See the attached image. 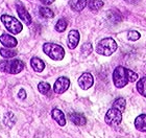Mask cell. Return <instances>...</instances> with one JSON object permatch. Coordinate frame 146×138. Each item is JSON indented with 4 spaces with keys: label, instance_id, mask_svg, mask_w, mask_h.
Segmentation results:
<instances>
[{
    "label": "cell",
    "instance_id": "obj_13",
    "mask_svg": "<svg viewBox=\"0 0 146 138\" xmlns=\"http://www.w3.org/2000/svg\"><path fill=\"white\" fill-rule=\"evenodd\" d=\"M135 127L140 132H146V114H141L136 118Z\"/></svg>",
    "mask_w": 146,
    "mask_h": 138
},
{
    "label": "cell",
    "instance_id": "obj_23",
    "mask_svg": "<svg viewBox=\"0 0 146 138\" xmlns=\"http://www.w3.org/2000/svg\"><path fill=\"white\" fill-rule=\"evenodd\" d=\"M66 28H67V21L65 19H60L55 24V31L58 33H63L66 31Z\"/></svg>",
    "mask_w": 146,
    "mask_h": 138
},
{
    "label": "cell",
    "instance_id": "obj_6",
    "mask_svg": "<svg viewBox=\"0 0 146 138\" xmlns=\"http://www.w3.org/2000/svg\"><path fill=\"white\" fill-rule=\"evenodd\" d=\"M122 120V112L119 111L116 108H112L108 110L106 117H104V121L109 125V126H118Z\"/></svg>",
    "mask_w": 146,
    "mask_h": 138
},
{
    "label": "cell",
    "instance_id": "obj_17",
    "mask_svg": "<svg viewBox=\"0 0 146 138\" xmlns=\"http://www.w3.org/2000/svg\"><path fill=\"white\" fill-rule=\"evenodd\" d=\"M87 5L91 11L93 12H97L104 6V1L102 0H88L87 1Z\"/></svg>",
    "mask_w": 146,
    "mask_h": 138
},
{
    "label": "cell",
    "instance_id": "obj_27",
    "mask_svg": "<svg viewBox=\"0 0 146 138\" xmlns=\"http://www.w3.org/2000/svg\"><path fill=\"white\" fill-rule=\"evenodd\" d=\"M18 97L21 98V99H24L26 97V91L24 89H20V91L18 93Z\"/></svg>",
    "mask_w": 146,
    "mask_h": 138
},
{
    "label": "cell",
    "instance_id": "obj_20",
    "mask_svg": "<svg viewBox=\"0 0 146 138\" xmlns=\"http://www.w3.org/2000/svg\"><path fill=\"white\" fill-rule=\"evenodd\" d=\"M137 90L141 95H143L144 97H146V77H143L140 81H138Z\"/></svg>",
    "mask_w": 146,
    "mask_h": 138
},
{
    "label": "cell",
    "instance_id": "obj_16",
    "mask_svg": "<svg viewBox=\"0 0 146 138\" xmlns=\"http://www.w3.org/2000/svg\"><path fill=\"white\" fill-rule=\"evenodd\" d=\"M31 65L33 69H34L36 72H42L45 68V64L44 62L39 58H33L31 60Z\"/></svg>",
    "mask_w": 146,
    "mask_h": 138
},
{
    "label": "cell",
    "instance_id": "obj_9",
    "mask_svg": "<svg viewBox=\"0 0 146 138\" xmlns=\"http://www.w3.org/2000/svg\"><path fill=\"white\" fill-rule=\"evenodd\" d=\"M16 4H17V13H18L20 19H21L26 25H29L31 23V14L27 12V9H25L24 6L22 5L21 2H16Z\"/></svg>",
    "mask_w": 146,
    "mask_h": 138
},
{
    "label": "cell",
    "instance_id": "obj_11",
    "mask_svg": "<svg viewBox=\"0 0 146 138\" xmlns=\"http://www.w3.org/2000/svg\"><path fill=\"white\" fill-rule=\"evenodd\" d=\"M0 43L2 44L3 46H5V47L13 48V47H16V46H17L18 41L16 40V38H14L13 36H11V35L3 34L0 36Z\"/></svg>",
    "mask_w": 146,
    "mask_h": 138
},
{
    "label": "cell",
    "instance_id": "obj_7",
    "mask_svg": "<svg viewBox=\"0 0 146 138\" xmlns=\"http://www.w3.org/2000/svg\"><path fill=\"white\" fill-rule=\"evenodd\" d=\"M69 86H70V81H69V79H67V77H61L55 81L54 85H53V90H54L55 93L62 94V93H64L69 88Z\"/></svg>",
    "mask_w": 146,
    "mask_h": 138
},
{
    "label": "cell",
    "instance_id": "obj_4",
    "mask_svg": "<svg viewBox=\"0 0 146 138\" xmlns=\"http://www.w3.org/2000/svg\"><path fill=\"white\" fill-rule=\"evenodd\" d=\"M43 51L54 61H61L65 57L64 48L54 43H45L43 45Z\"/></svg>",
    "mask_w": 146,
    "mask_h": 138
},
{
    "label": "cell",
    "instance_id": "obj_5",
    "mask_svg": "<svg viewBox=\"0 0 146 138\" xmlns=\"http://www.w3.org/2000/svg\"><path fill=\"white\" fill-rule=\"evenodd\" d=\"M1 22L3 25L7 28V31H11L12 34L17 35L20 34L21 31L23 29V25L21 24V22H19L15 17L9 15H2L1 16Z\"/></svg>",
    "mask_w": 146,
    "mask_h": 138
},
{
    "label": "cell",
    "instance_id": "obj_14",
    "mask_svg": "<svg viewBox=\"0 0 146 138\" xmlns=\"http://www.w3.org/2000/svg\"><path fill=\"white\" fill-rule=\"evenodd\" d=\"M69 5L74 12H82L87 5V0H70Z\"/></svg>",
    "mask_w": 146,
    "mask_h": 138
},
{
    "label": "cell",
    "instance_id": "obj_19",
    "mask_svg": "<svg viewBox=\"0 0 146 138\" xmlns=\"http://www.w3.org/2000/svg\"><path fill=\"white\" fill-rule=\"evenodd\" d=\"M0 55L5 59H12L17 55V51L15 49L11 48H1L0 49Z\"/></svg>",
    "mask_w": 146,
    "mask_h": 138
},
{
    "label": "cell",
    "instance_id": "obj_15",
    "mask_svg": "<svg viewBox=\"0 0 146 138\" xmlns=\"http://www.w3.org/2000/svg\"><path fill=\"white\" fill-rule=\"evenodd\" d=\"M69 119L76 126H84L86 125V117L80 113H71L69 114Z\"/></svg>",
    "mask_w": 146,
    "mask_h": 138
},
{
    "label": "cell",
    "instance_id": "obj_25",
    "mask_svg": "<svg viewBox=\"0 0 146 138\" xmlns=\"http://www.w3.org/2000/svg\"><path fill=\"white\" fill-rule=\"evenodd\" d=\"M93 50V47H92L91 43H85L82 47V53L84 55H89Z\"/></svg>",
    "mask_w": 146,
    "mask_h": 138
},
{
    "label": "cell",
    "instance_id": "obj_29",
    "mask_svg": "<svg viewBox=\"0 0 146 138\" xmlns=\"http://www.w3.org/2000/svg\"><path fill=\"white\" fill-rule=\"evenodd\" d=\"M125 2L129 3V4H136V3L139 2V0H124Z\"/></svg>",
    "mask_w": 146,
    "mask_h": 138
},
{
    "label": "cell",
    "instance_id": "obj_3",
    "mask_svg": "<svg viewBox=\"0 0 146 138\" xmlns=\"http://www.w3.org/2000/svg\"><path fill=\"white\" fill-rule=\"evenodd\" d=\"M116 50H117V43L112 38L102 39L101 41H99L96 47V52L101 55H106V57L113 55Z\"/></svg>",
    "mask_w": 146,
    "mask_h": 138
},
{
    "label": "cell",
    "instance_id": "obj_12",
    "mask_svg": "<svg viewBox=\"0 0 146 138\" xmlns=\"http://www.w3.org/2000/svg\"><path fill=\"white\" fill-rule=\"evenodd\" d=\"M52 118L60 125V126H65L66 125V118H65V114L62 112L60 109H53L51 111Z\"/></svg>",
    "mask_w": 146,
    "mask_h": 138
},
{
    "label": "cell",
    "instance_id": "obj_8",
    "mask_svg": "<svg viewBox=\"0 0 146 138\" xmlns=\"http://www.w3.org/2000/svg\"><path fill=\"white\" fill-rule=\"evenodd\" d=\"M94 84V79H93V75L89 72H86V73H82L78 79V85L79 87L84 90H87L89 88H91Z\"/></svg>",
    "mask_w": 146,
    "mask_h": 138
},
{
    "label": "cell",
    "instance_id": "obj_2",
    "mask_svg": "<svg viewBox=\"0 0 146 138\" xmlns=\"http://www.w3.org/2000/svg\"><path fill=\"white\" fill-rule=\"evenodd\" d=\"M24 69V63L21 60H4L0 62V71L4 73L17 74Z\"/></svg>",
    "mask_w": 146,
    "mask_h": 138
},
{
    "label": "cell",
    "instance_id": "obj_21",
    "mask_svg": "<svg viewBox=\"0 0 146 138\" xmlns=\"http://www.w3.org/2000/svg\"><path fill=\"white\" fill-rule=\"evenodd\" d=\"M125 106H126V101H125L124 98H122V97L117 98V99L113 103V108H116V109H118V110L121 111V112L124 111Z\"/></svg>",
    "mask_w": 146,
    "mask_h": 138
},
{
    "label": "cell",
    "instance_id": "obj_24",
    "mask_svg": "<svg viewBox=\"0 0 146 138\" xmlns=\"http://www.w3.org/2000/svg\"><path fill=\"white\" fill-rule=\"evenodd\" d=\"M38 89H39L40 93H42V94H47L49 91H50V85L48 83H46V82H41L39 83L38 85Z\"/></svg>",
    "mask_w": 146,
    "mask_h": 138
},
{
    "label": "cell",
    "instance_id": "obj_18",
    "mask_svg": "<svg viewBox=\"0 0 146 138\" xmlns=\"http://www.w3.org/2000/svg\"><path fill=\"white\" fill-rule=\"evenodd\" d=\"M16 120H17V118H16L15 114L13 113V112H7V113H5L4 117H3V123H4V125L9 127V128L15 125Z\"/></svg>",
    "mask_w": 146,
    "mask_h": 138
},
{
    "label": "cell",
    "instance_id": "obj_22",
    "mask_svg": "<svg viewBox=\"0 0 146 138\" xmlns=\"http://www.w3.org/2000/svg\"><path fill=\"white\" fill-rule=\"evenodd\" d=\"M39 12H40V15L42 16V17H44V18H53L54 17L53 12L49 7H46V6L40 7Z\"/></svg>",
    "mask_w": 146,
    "mask_h": 138
},
{
    "label": "cell",
    "instance_id": "obj_28",
    "mask_svg": "<svg viewBox=\"0 0 146 138\" xmlns=\"http://www.w3.org/2000/svg\"><path fill=\"white\" fill-rule=\"evenodd\" d=\"M43 4H45V5H49V4H51L52 2H54V0H40Z\"/></svg>",
    "mask_w": 146,
    "mask_h": 138
},
{
    "label": "cell",
    "instance_id": "obj_26",
    "mask_svg": "<svg viewBox=\"0 0 146 138\" xmlns=\"http://www.w3.org/2000/svg\"><path fill=\"white\" fill-rule=\"evenodd\" d=\"M127 38L131 41H137L138 39H140V34L136 31H129L127 34Z\"/></svg>",
    "mask_w": 146,
    "mask_h": 138
},
{
    "label": "cell",
    "instance_id": "obj_10",
    "mask_svg": "<svg viewBox=\"0 0 146 138\" xmlns=\"http://www.w3.org/2000/svg\"><path fill=\"white\" fill-rule=\"evenodd\" d=\"M79 33L75 29L69 31L68 34V41H67V45L70 49H74L76 46L78 45L79 43Z\"/></svg>",
    "mask_w": 146,
    "mask_h": 138
},
{
    "label": "cell",
    "instance_id": "obj_1",
    "mask_svg": "<svg viewBox=\"0 0 146 138\" xmlns=\"http://www.w3.org/2000/svg\"><path fill=\"white\" fill-rule=\"evenodd\" d=\"M138 80V74L123 66H118L113 72V81L117 88H123L127 85L128 82H136Z\"/></svg>",
    "mask_w": 146,
    "mask_h": 138
}]
</instances>
